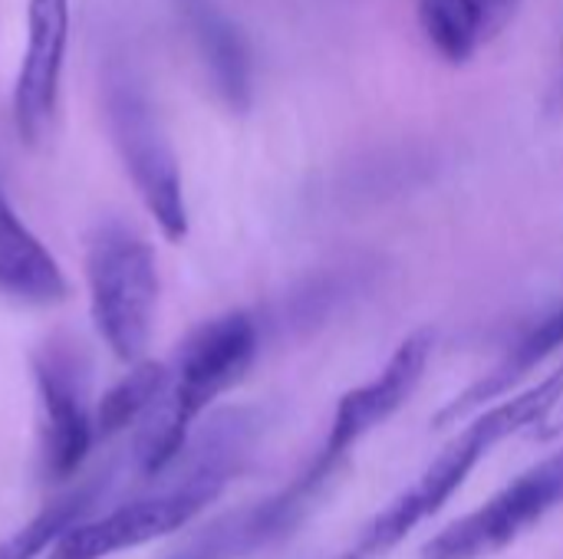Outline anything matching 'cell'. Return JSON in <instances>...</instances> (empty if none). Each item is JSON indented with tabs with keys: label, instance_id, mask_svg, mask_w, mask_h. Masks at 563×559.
I'll list each match as a JSON object with an SVG mask.
<instances>
[{
	"label": "cell",
	"instance_id": "9",
	"mask_svg": "<svg viewBox=\"0 0 563 559\" xmlns=\"http://www.w3.org/2000/svg\"><path fill=\"white\" fill-rule=\"evenodd\" d=\"M69 40V0H30L26 53L13 82V125L20 142L36 145L56 112L63 56Z\"/></svg>",
	"mask_w": 563,
	"mask_h": 559
},
{
	"label": "cell",
	"instance_id": "7",
	"mask_svg": "<svg viewBox=\"0 0 563 559\" xmlns=\"http://www.w3.org/2000/svg\"><path fill=\"white\" fill-rule=\"evenodd\" d=\"M40 395V448L43 471L53 481L73 478L96 445V409L89 405V376L82 356L49 339L30 356Z\"/></svg>",
	"mask_w": 563,
	"mask_h": 559
},
{
	"label": "cell",
	"instance_id": "2",
	"mask_svg": "<svg viewBox=\"0 0 563 559\" xmlns=\"http://www.w3.org/2000/svg\"><path fill=\"white\" fill-rule=\"evenodd\" d=\"M563 432V369L551 372L538 385L488 405L465 425L459 438L445 445V451L426 465V471L396 494L336 559H383L393 554L419 524L435 517L468 481V474L508 438H554Z\"/></svg>",
	"mask_w": 563,
	"mask_h": 559
},
{
	"label": "cell",
	"instance_id": "1",
	"mask_svg": "<svg viewBox=\"0 0 563 559\" xmlns=\"http://www.w3.org/2000/svg\"><path fill=\"white\" fill-rule=\"evenodd\" d=\"M257 435L254 412L228 409L191 435L185 455L162 478L165 484L109 514L86 517L53 550L49 559H109L188 527L214 504L241 471Z\"/></svg>",
	"mask_w": 563,
	"mask_h": 559
},
{
	"label": "cell",
	"instance_id": "3",
	"mask_svg": "<svg viewBox=\"0 0 563 559\" xmlns=\"http://www.w3.org/2000/svg\"><path fill=\"white\" fill-rule=\"evenodd\" d=\"M257 323L244 310L221 313L201 323L178 349L168 392L145 418L139 438V471L148 481H162L185 455L198 418L234 389L257 359Z\"/></svg>",
	"mask_w": 563,
	"mask_h": 559
},
{
	"label": "cell",
	"instance_id": "13",
	"mask_svg": "<svg viewBox=\"0 0 563 559\" xmlns=\"http://www.w3.org/2000/svg\"><path fill=\"white\" fill-rule=\"evenodd\" d=\"M172 379V366L165 362H135L96 405V441H109L132 428L135 422H145L155 405L165 399Z\"/></svg>",
	"mask_w": 563,
	"mask_h": 559
},
{
	"label": "cell",
	"instance_id": "11",
	"mask_svg": "<svg viewBox=\"0 0 563 559\" xmlns=\"http://www.w3.org/2000/svg\"><path fill=\"white\" fill-rule=\"evenodd\" d=\"M563 349V306L554 313H548L525 339H518L505 359L498 366H492L475 385H468L462 395H455L439 415H435V428L445 425H459L468 415H478L485 405H495V399H501L505 392H511L525 376H531L538 366H544L551 356H558Z\"/></svg>",
	"mask_w": 563,
	"mask_h": 559
},
{
	"label": "cell",
	"instance_id": "14",
	"mask_svg": "<svg viewBox=\"0 0 563 559\" xmlns=\"http://www.w3.org/2000/svg\"><path fill=\"white\" fill-rule=\"evenodd\" d=\"M106 491V478H92L86 484H79L76 491L63 494L59 501H53L49 507H43L33 521H26L20 530H13L7 540H0V559H36L46 550H53L76 524H82L99 494Z\"/></svg>",
	"mask_w": 563,
	"mask_h": 559
},
{
	"label": "cell",
	"instance_id": "8",
	"mask_svg": "<svg viewBox=\"0 0 563 559\" xmlns=\"http://www.w3.org/2000/svg\"><path fill=\"white\" fill-rule=\"evenodd\" d=\"M432 349H435L432 329H419V333L406 336L376 379L350 389L340 399L333 422H330V432H327L320 448L343 461L369 432L386 425L409 402V395L419 389V382L429 369Z\"/></svg>",
	"mask_w": 563,
	"mask_h": 559
},
{
	"label": "cell",
	"instance_id": "4",
	"mask_svg": "<svg viewBox=\"0 0 563 559\" xmlns=\"http://www.w3.org/2000/svg\"><path fill=\"white\" fill-rule=\"evenodd\" d=\"M86 280L102 343L115 359L129 366L142 362L158 306V260L152 244L122 224L99 227L89 241Z\"/></svg>",
	"mask_w": 563,
	"mask_h": 559
},
{
	"label": "cell",
	"instance_id": "12",
	"mask_svg": "<svg viewBox=\"0 0 563 559\" xmlns=\"http://www.w3.org/2000/svg\"><path fill=\"white\" fill-rule=\"evenodd\" d=\"M191 30L208 66L211 86L231 112L251 105V49L241 30L208 0L191 3Z\"/></svg>",
	"mask_w": 563,
	"mask_h": 559
},
{
	"label": "cell",
	"instance_id": "10",
	"mask_svg": "<svg viewBox=\"0 0 563 559\" xmlns=\"http://www.w3.org/2000/svg\"><path fill=\"white\" fill-rule=\"evenodd\" d=\"M0 297L23 306H56L69 297V280L43 241L20 221L0 191Z\"/></svg>",
	"mask_w": 563,
	"mask_h": 559
},
{
	"label": "cell",
	"instance_id": "5",
	"mask_svg": "<svg viewBox=\"0 0 563 559\" xmlns=\"http://www.w3.org/2000/svg\"><path fill=\"white\" fill-rule=\"evenodd\" d=\"M106 119L115 152L145 204L168 241L188 237V204L175 152L158 125V115L145 92L129 79L115 76L106 86Z\"/></svg>",
	"mask_w": 563,
	"mask_h": 559
},
{
	"label": "cell",
	"instance_id": "17",
	"mask_svg": "<svg viewBox=\"0 0 563 559\" xmlns=\"http://www.w3.org/2000/svg\"><path fill=\"white\" fill-rule=\"evenodd\" d=\"M548 112H551V115H563V69H561V76H558V82H554V89H551Z\"/></svg>",
	"mask_w": 563,
	"mask_h": 559
},
{
	"label": "cell",
	"instance_id": "15",
	"mask_svg": "<svg viewBox=\"0 0 563 559\" xmlns=\"http://www.w3.org/2000/svg\"><path fill=\"white\" fill-rule=\"evenodd\" d=\"M419 26L432 43V49L452 66L468 63L475 49L485 43L482 20L472 0H422Z\"/></svg>",
	"mask_w": 563,
	"mask_h": 559
},
{
	"label": "cell",
	"instance_id": "6",
	"mask_svg": "<svg viewBox=\"0 0 563 559\" xmlns=\"http://www.w3.org/2000/svg\"><path fill=\"white\" fill-rule=\"evenodd\" d=\"M563 507V448L528 468L478 511L449 524L422 550L426 559H488Z\"/></svg>",
	"mask_w": 563,
	"mask_h": 559
},
{
	"label": "cell",
	"instance_id": "16",
	"mask_svg": "<svg viewBox=\"0 0 563 559\" xmlns=\"http://www.w3.org/2000/svg\"><path fill=\"white\" fill-rule=\"evenodd\" d=\"M472 3H475V10H478L485 43L495 40V36L515 20V13H518V7H521V0H472Z\"/></svg>",
	"mask_w": 563,
	"mask_h": 559
}]
</instances>
